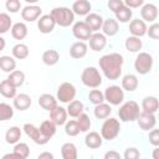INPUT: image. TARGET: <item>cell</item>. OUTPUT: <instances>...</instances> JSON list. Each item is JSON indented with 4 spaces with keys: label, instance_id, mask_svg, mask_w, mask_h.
<instances>
[{
    "label": "cell",
    "instance_id": "cell-24",
    "mask_svg": "<svg viewBox=\"0 0 159 159\" xmlns=\"http://www.w3.org/2000/svg\"><path fill=\"white\" fill-rule=\"evenodd\" d=\"M32 101H31V97L26 93H20V94H16L15 98H14V108L17 109V111H26L30 108Z\"/></svg>",
    "mask_w": 159,
    "mask_h": 159
},
{
    "label": "cell",
    "instance_id": "cell-32",
    "mask_svg": "<svg viewBox=\"0 0 159 159\" xmlns=\"http://www.w3.org/2000/svg\"><path fill=\"white\" fill-rule=\"evenodd\" d=\"M39 129H40V132H41V134H42L43 137H46L47 139H51V138L56 134L57 125H56L55 123H52L50 119H46V120H43V122L40 124Z\"/></svg>",
    "mask_w": 159,
    "mask_h": 159
},
{
    "label": "cell",
    "instance_id": "cell-19",
    "mask_svg": "<svg viewBox=\"0 0 159 159\" xmlns=\"http://www.w3.org/2000/svg\"><path fill=\"white\" fill-rule=\"evenodd\" d=\"M87 51H88V46H87L86 42L76 41L70 47V56L75 60H80V58H83L87 55Z\"/></svg>",
    "mask_w": 159,
    "mask_h": 159
},
{
    "label": "cell",
    "instance_id": "cell-49",
    "mask_svg": "<svg viewBox=\"0 0 159 159\" xmlns=\"http://www.w3.org/2000/svg\"><path fill=\"white\" fill-rule=\"evenodd\" d=\"M107 6H108V9L114 14V12H117L122 6H124V2H123V0H108Z\"/></svg>",
    "mask_w": 159,
    "mask_h": 159
},
{
    "label": "cell",
    "instance_id": "cell-6",
    "mask_svg": "<svg viewBox=\"0 0 159 159\" xmlns=\"http://www.w3.org/2000/svg\"><path fill=\"white\" fill-rule=\"evenodd\" d=\"M153 56L148 52H138L135 60H134V70L139 75H147L153 68Z\"/></svg>",
    "mask_w": 159,
    "mask_h": 159
},
{
    "label": "cell",
    "instance_id": "cell-52",
    "mask_svg": "<svg viewBox=\"0 0 159 159\" xmlns=\"http://www.w3.org/2000/svg\"><path fill=\"white\" fill-rule=\"evenodd\" d=\"M103 159H122V155L117 150H108L104 153Z\"/></svg>",
    "mask_w": 159,
    "mask_h": 159
},
{
    "label": "cell",
    "instance_id": "cell-42",
    "mask_svg": "<svg viewBox=\"0 0 159 159\" xmlns=\"http://www.w3.org/2000/svg\"><path fill=\"white\" fill-rule=\"evenodd\" d=\"M12 116H14V108L7 103L1 102L0 103V122L9 120L12 118Z\"/></svg>",
    "mask_w": 159,
    "mask_h": 159
},
{
    "label": "cell",
    "instance_id": "cell-48",
    "mask_svg": "<svg viewBox=\"0 0 159 159\" xmlns=\"http://www.w3.org/2000/svg\"><path fill=\"white\" fill-rule=\"evenodd\" d=\"M150 39L153 40H158L159 39V24L158 22H153L148 29H147V34Z\"/></svg>",
    "mask_w": 159,
    "mask_h": 159
},
{
    "label": "cell",
    "instance_id": "cell-2",
    "mask_svg": "<svg viewBox=\"0 0 159 159\" xmlns=\"http://www.w3.org/2000/svg\"><path fill=\"white\" fill-rule=\"evenodd\" d=\"M50 15L55 20L56 25H58L61 27H68L75 21V14L72 12V10L70 7H66V6L53 7L51 10Z\"/></svg>",
    "mask_w": 159,
    "mask_h": 159
},
{
    "label": "cell",
    "instance_id": "cell-38",
    "mask_svg": "<svg viewBox=\"0 0 159 159\" xmlns=\"http://www.w3.org/2000/svg\"><path fill=\"white\" fill-rule=\"evenodd\" d=\"M14 87H20V86H22L24 84V82H25V73L22 72V71H20V70H15V71H12L11 73H9V76H7V78H6Z\"/></svg>",
    "mask_w": 159,
    "mask_h": 159
},
{
    "label": "cell",
    "instance_id": "cell-1",
    "mask_svg": "<svg viewBox=\"0 0 159 159\" xmlns=\"http://www.w3.org/2000/svg\"><path fill=\"white\" fill-rule=\"evenodd\" d=\"M99 68L102 73L111 81H116L122 76V67L124 63V58L118 52H112L103 55L99 61Z\"/></svg>",
    "mask_w": 159,
    "mask_h": 159
},
{
    "label": "cell",
    "instance_id": "cell-17",
    "mask_svg": "<svg viewBox=\"0 0 159 159\" xmlns=\"http://www.w3.org/2000/svg\"><path fill=\"white\" fill-rule=\"evenodd\" d=\"M147 24L142 20V19H134V20H130L129 22V32H130V36H134V37H142L147 34Z\"/></svg>",
    "mask_w": 159,
    "mask_h": 159
},
{
    "label": "cell",
    "instance_id": "cell-11",
    "mask_svg": "<svg viewBox=\"0 0 159 159\" xmlns=\"http://www.w3.org/2000/svg\"><path fill=\"white\" fill-rule=\"evenodd\" d=\"M42 14V9L37 5H26L21 10V17L26 22H34L40 19Z\"/></svg>",
    "mask_w": 159,
    "mask_h": 159
},
{
    "label": "cell",
    "instance_id": "cell-47",
    "mask_svg": "<svg viewBox=\"0 0 159 159\" xmlns=\"http://www.w3.org/2000/svg\"><path fill=\"white\" fill-rule=\"evenodd\" d=\"M5 7L9 12L11 14H16L20 9H21V2L19 0H6L5 2Z\"/></svg>",
    "mask_w": 159,
    "mask_h": 159
},
{
    "label": "cell",
    "instance_id": "cell-23",
    "mask_svg": "<svg viewBox=\"0 0 159 159\" xmlns=\"http://www.w3.org/2000/svg\"><path fill=\"white\" fill-rule=\"evenodd\" d=\"M120 88L123 91H127V92H133L138 88V84H139V81H138V77L133 73H128L125 76H123L122 78V83H120Z\"/></svg>",
    "mask_w": 159,
    "mask_h": 159
},
{
    "label": "cell",
    "instance_id": "cell-53",
    "mask_svg": "<svg viewBox=\"0 0 159 159\" xmlns=\"http://www.w3.org/2000/svg\"><path fill=\"white\" fill-rule=\"evenodd\" d=\"M37 159H55V158H53V154L52 153H50V152H42V153L39 154Z\"/></svg>",
    "mask_w": 159,
    "mask_h": 159
},
{
    "label": "cell",
    "instance_id": "cell-10",
    "mask_svg": "<svg viewBox=\"0 0 159 159\" xmlns=\"http://www.w3.org/2000/svg\"><path fill=\"white\" fill-rule=\"evenodd\" d=\"M93 32L89 30V27L86 25V22L84 21H77V22H75L73 24V26H72V35L77 39V40H80V41H87L89 37H91V35H92Z\"/></svg>",
    "mask_w": 159,
    "mask_h": 159
},
{
    "label": "cell",
    "instance_id": "cell-22",
    "mask_svg": "<svg viewBox=\"0 0 159 159\" xmlns=\"http://www.w3.org/2000/svg\"><path fill=\"white\" fill-rule=\"evenodd\" d=\"M92 9V5L88 0H77L72 4V12L75 15H80V16H87L89 14Z\"/></svg>",
    "mask_w": 159,
    "mask_h": 159
},
{
    "label": "cell",
    "instance_id": "cell-44",
    "mask_svg": "<svg viewBox=\"0 0 159 159\" xmlns=\"http://www.w3.org/2000/svg\"><path fill=\"white\" fill-rule=\"evenodd\" d=\"M15 154H17L19 157H21L22 159H27L29 155H30V148L26 143H16L14 145V150H12Z\"/></svg>",
    "mask_w": 159,
    "mask_h": 159
},
{
    "label": "cell",
    "instance_id": "cell-40",
    "mask_svg": "<svg viewBox=\"0 0 159 159\" xmlns=\"http://www.w3.org/2000/svg\"><path fill=\"white\" fill-rule=\"evenodd\" d=\"M12 26V19L6 12H0V35L6 34L9 30H11Z\"/></svg>",
    "mask_w": 159,
    "mask_h": 159
},
{
    "label": "cell",
    "instance_id": "cell-12",
    "mask_svg": "<svg viewBox=\"0 0 159 159\" xmlns=\"http://www.w3.org/2000/svg\"><path fill=\"white\" fill-rule=\"evenodd\" d=\"M140 16L142 20L147 22H155L158 17V7L152 2H144V5L140 7Z\"/></svg>",
    "mask_w": 159,
    "mask_h": 159
},
{
    "label": "cell",
    "instance_id": "cell-30",
    "mask_svg": "<svg viewBox=\"0 0 159 159\" xmlns=\"http://www.w3.org/2000/svg\"><path fill=\"white\" fill-rule=\"evenodd\" d=\"M11 36L15 40H24L27 36V26L25 22H15L11 26Z\"/></svg>",
    "mask_w": 159,
    "mask_h": 159
},
{
    "label": "cell",
    "instance_id": "cell-29",
    "mask_svg": "<svg viewBox=\"0 0 159 159\" xmlns=\"http://www.w3.org/2000/svg\"><path fill=\"white\" fill-rule=\"evenodd\" d=\"M66 111H67V114H68L70 117H72V118H77V117H80V116L83 113V111H84V106H83V103H82L81 101H78V99H73L72 102L68 103Z\"/></svg>",
    "mask_w": 159,
    "mask_h": 159
},
{
    "label": "cell",
    "instance_id": "cell-27",
    "mask_svg": "<svg viewBox=\"0 0 159 159\" xmlns=\"http://www.w3.org/2000/svg\"><path fill=\"white\" fill-rule=\"evenodd\" d=\"M21 134H22V129L17 125H12L5 133V142L7 144H14L15 145L21 139Z\"/></svg>",
    "mask_w": 159,
    "mask_h": 159
},
{
    "label": "cell",
    "instance_id": "cell-7",
    "mask_svg": "<svg viewBox=\"0 0 159 159\" xmlns=\"http://www.w3.org/2000/svg\"><path fill=\"white\" fill-rule=\"evenodd\" d=\"M103 94H104V101L109 106H119L124 101V91L117 84L108 86L104 89Z\"/></svg>",
    "mask_w": 159,
    "mask_h": 159
},
{
    "label": "cell",
    "instance_id": "cell-43",
    "mask_svg": "<svg viewBox=\"0 0 159 159\" xmlns=\"http://www.w3.org/2000/svg\"><path fill=\"white\" fill-rule=\"evenodd\" d=\"M88 99L92 104L97 106V104H101V103H104V94L101 89H92L89 91L88 93Z\"/></svg>",
    "mask_w": 159,
    "mask_h": 159
},
{
    "label": "cell",
    "instance_id": "cell-46",
    "mask_svg": "<svg viewBox=\"0 0 159 159\" xmlns=\"http://www.w3.org/2000/svg\"><path fill=\"white\" fill-rule=\"evenodd\" d=\"M124 159H140V152L135 147H128L123 154Z\"/></svg>",
    "mask_w": 159,
    "mask_h": 159
},
{
    "label": "cell",
    "instance_id": "cell-54",
    "mask_svg": "<svg viewBox=\"0 0 159 159\" xmlns=\"http://www.w3.org/2000/svg\"><path fill=\"white\" fill-rule=\"evenodd\" d=\"M1 159H22V158L19 157L17 154H15V153L12 152V153H6V154H4V155L1 157Z\"/></svg>",
    "mask_w": 159,
    "mask_h": 159
},
{
    "label": "cell",
    "instance_id": "cell-41",
    "mask_svg": "<svg viewBox=\"0 0 159 159\" xmlns=\"http://www.w3.org/2000/svg\"><path fill=\"white\" fill-rule=\"evenodd\" d=\"M77 125L80 128V132H83V133H87L92 125V122H91V118L86 114V113H82L80 117H77Z\"/></svg>",
    "mask_w": 159,
    "mask_h": 159
},
{
    "label": "cell",
    "instance_id": "cell-50",
    "mask_svg": "<svg viewBox=\"0 0 159 159\" xmlns=\"http://www.w3.org/2000/svg\"><path fill=\"white\" fill-rule=\"evenodd\" d=\"M148 139H149V143L153 147H159V130L158 129H152L149 132Z\"/></svg>",
    "mask_w": 159,
    "mask_h": 159
},
{
    "label": "cell",
    "instance_id": "cell-9",
    "mask_svg": "<svg viewBox=\"0 0 159 159\" xmlns=\"http://www.w3.org/2000/svg\"><path fill=\"white\" fill-rule=\"evenodd\" d=\"M22 130L25 132V134L32 139V142H35L36 144H40V145H43V144H47L50 142V139H47L46 137H43L40 132V129L34 125L32 123H25L24 127H22Z\"/></svg>",
    "mask_w": 159,
    "mask_h": 159
},
{
    "label": "cell",
    "instance_id": "cell-14",
    "mask_svg": "<svg viewBox=\"0 0 159 159\" xmlns=\"http://www.w3.org/2000/svg\"><path fill=\"white\" fill-rule=\"evenodd\" d=\"M88 45H89V48L94 52L102 51L107 45V37L101 32H93L88 39Z\"/></svg>",
    "mask_w": 159,
    "mask_h": 159
},
{
    "label": "cell",
    "instance_id": "cell-36",
    "mask_svg": "<svg viewBox=\"0 0 159 159\" xmlns=\"http://www.w3.org/2000/svg\"><path fill=\"white\" fill-rule=\"evenodd\" d=\"M11 53H12V57L16 58V60H25L29 53H30V50H29V46L25 45V43H16L12 50H11Z\"/></svg>",
    "mask_w": 159,
    "mask_h": 159
},
{
    "label": "cell",
    "instance_id": "cell-4",
    "mask_svg": "<svg viewBox=\"0 0 159 159\" xmlns=\"http://www.w3.org/2000/svg\"><path fill=\"white\" fill-rule=\"evenodd\" d=\"M81 82L86 87L96 89L97 87H99L102 84V75L99 73L98 68H96L93 66H88V67L83 68V71L81 73Z\"/></svg>",
    "mask_w": 159,
    "mask_h": 159
},
{
    "label": "cell",
    "instance_id": "cell-3",
    "mask_svg": "<svg viewBox=\"0 0 159 159\" xmlns=\"http://www.w3.org/2000/svg\"><path fill=\"white\" fill-rule=\"evenodd\" d=\"M139 104L135 101H128L123 103L118 109V117L122 122H134L140 114Z\"/></svg>",
    "mask_w": 159,
    "mask_h": 159
},
{
    "label": "cell",
    "instance_id": "cell-51",
    "mask_svg": "<svg viewBox=\"0 0 159 159\" xmlns=\"http://www.w3.org/2000/svg\"><path fill=\"white\" fill-rule=\"evenodd\" d=\"M124 6H127L128 9H137V7H142L144 5V0H125L123 1Z\"/></svg>",
    "mask_w": 159,
    "mask_h": 159
},
{
    "label": "cell",
    "instance_id": "cell-56",
    "mask_svg": "<svg viewBox=\"0 0 159 159\" xmlns=\"http://www.w3.org/2000/svg\"><path fill=\"white\" fill-rule=\"evenodd\" d=\"M5 46H6V41L2 36H0V51H2L5 48Z\"/></svg>",
    "mask_w": 159,
    "mask_h": 159
},
{
    "label": "cell",
    "instance_id": "cell-39",
    "mask_svg": "<svg viewBox=\"0 0 159 159\" xmlns=\"http://www.w3.org/2000/svg\"><path fill=\"white\" fill-rule=\"evenodd\" d=\"M114 15H116L117 22L127 24V22H130L132 16H133V11L130 9H128L127 6H122L117 12H114Z\"/></svg>",
    "mask_w": 159,
    "mask_h": 159
},
{
    "label": "cell",
    "instance_id": "cell-28",
    "mask_svg": "<svg viewBox=\"0 0 159 159\" xmlns=\"http://www.w3.org/2000/svg\"><path fill=\"white\" fill-rule=\"evenodd\" d=\"M61 157L62 159H78L77 147L71 142L63 143L61 147Z\"/></svg>",
    "mask_w": 159,
    "mask_h": 159
},
{
    "label": "cell",
    "instance_id": "cell-25",
    "mask_svg": "<svg viewBox=\"0 0 159 159\" xmlns=\"http://www.w3.org/2000/svg\"><path fill=\"white\" fill-rule=\"evenodd\" d=\"M39 106H40L42 109L51 112V111H52L56 106H58V104H57V99H56L55 96H52V94H50V93H43V94H41V96L39 97Z\"/></svg>",
    "mask_w": 159,
    "mask_h": 159
},
{
    "label": "cell",
    "instance_id": "cell-34",
    "mask_svg": "<svg viewBox=\"0 0 159 159\" xmlns=\"http://www.w3.org/2000/svg\"><path fill=\"white\" fill-rule=\"evenodd\" d=\"M0 94L5 98H15V96L17 94V89L7 80H4L0 82Z\"/></svg>",
    "mask_w": 159,
    "mask_h": 159
},
{
    "label": "cell",
    "instance_id": "cell-21",
    "mask_svg": "<svg viewBox=\"0 0 159 159\" xmlns=\"http://www.w3.org/2000/svg\"><path fill=\"white\" fill-rule=\"evenodd\" d=\"M159 109V102L155 96H148L144 97L142 101V112L155 114Z\"/></svg>",
    "mask_w": 159,
    "mask_h": 159
},
{
    "label": "cell",
    "instance_id": "cell-26",
    "mask_svg": "<svg viewBox=\"0 0 159 159\" xmlns=\"http://www.w3.org/2000/svg\"><path fill=\"white\" fill-rule=\"evenodd\" d=\"M102 143L103 139L98 132H89L84 137V144L89 149H98L99 147H102Z\"/></svg>",
    "mask_w": 159,
    "mask_h": 159
},
{
    "label": "cell",
    "instance_id": "cell-35",
    "mask_svg": "<svg viewBox=\"0 0 159 159\" xmlns=\"http://www.w3.org/2000/svg\"><path fill=\"white\" fill-rule=\"evenodd\" d=\"M111 113H112V107L108 103H101L94 106L93 114L97 119H106L111 116Z\"/></svg>",
    "mask_w": 159,
    "mask_h": 159
},
{
    "label": "cell",
    "instance_id": "cell-20",
    "mask_svg": "<svg viewBox=\"0 0 159 159\" xmlns=\"http://www.w3.org/2000/svg\"><path fill=\"white\" fill-rule=\"evenodd\" d=\"M103 31V35L107 37H112V36H116L119 31V24L117 22L116 19H112V17H108L106 20H103V25H102V29Z\"/></svg>",
    "mask_w": 159,
    "mask_h": 159
},
{
    "label": "cell",
    "instance_id": "cell-18",
    "mask_svg": "<svg viewBox=\"0 0 159 159\" xmlns=\"http://www.w3.org/2000/svg\"><path fill=\"white\" fill-rule=\"evenodd\" d=\"M103 17L98 14H94V12H89L86 19H84V22L86 25L89 27V30L92 32H98L101 29H102V25H103Z\"/></svg>",
    "mask_w": 159,
    "mask_h": 159
},
{
    "label": "cell",
    "instance_id": "cell-45",
    "mask_svg": "<svg viewBox=\"0 0 159 159\" xmlns=\"http://www.w3.org/2000/svg\"><path fill=\"white\" fill-rule=\"evenodd\" d=\"M65 133L70 137H76L80 134V128L76 120H67L65 123Z\"/></svg>",
    "mask_w": 159,
    "mask_h": 159
},
{
    "label": "cell",
    "instance_id": "cell-8",
    "mask_svg": "<svg viewBox=\"0 0 159 159\" xmlns=\"http://www.w3.org/2000/svg\"><path fill=\"white\" fill-rule=\"evenodd\" d=\"M76 87L71 82H63L58 86L57 93H56V99L60 101L61 103H70L75 99L76 97Z\"/></svg>",
    "mask_w": 159,
    "mask_h": 159
},
{
    "label": "cell",
    "instance_id": "cell-16",
    "mask_svg": "<svg viewBox=\"0 0 159 159\" xmlns=\"http://www.w3.org/2000/svg\"><path fill=\"white\" fill-rule=\"evenodd\" d=\"M67 111L66 108L61 107V106H56L51 112H50V120L52 123H55L57 127L58 125H65V123L67 122Z\"/></svg>",
    "mask_w": 159,
    "mask_h": 159
},
{
    "label": "cell",
    "instance_id": "cell-55",
    "mask_svg": "<svg viewBox=\"0 0 159 159\" xmlns=\"http://www.w3.org/2000/svg\"><path fill=\"white\" fill-rule=\"evenodd\" d=\"M152 155H153V159H159V148L158 147H154Z\"/></svg>",
    "mask_w": 159,
    "mask_h": 159
},
{
    "label": "cell",
    "instance_id": "cell-13",
    "mask_svg": "<svg viewBox=\"0 0 159 159\" xmlns=\"http://www.w3.org/2000/svg\"><path fill=\"white\" fill-rule=\"evenodd\" d=\"M137 123H138L140 129L152 130L157 125V117H155V114H152V113L140 112V114H139V117L137 119Z\"/></svg>",
    "mask_w": 159,
    "mask_h": 159
},
{
    "label": "cell",
    "instance_id": "cell-37",
    "mask_svg": "<svg viewBox=\"0 0 159 159\" xmlns=\"http://www.w3.org/2000/svg\"><path fill=\"white\" fill-rule=\"evenodd\" d=\"M60 61V53L56 50H46L42 53V62L46 66H55Z\"/></svg>",
    "mask_w": 159,
    "mask_h": 159
},
{
    "label": "cell",
    "instance_id": "cell-15",
    "mask_svg": "<svg viewBox=\"0 0 159 159\" xmlns=\"http://www.w3.org/2000/svg\"><path fill=\"white\" fill-rule=\"evenodd\" d=\"M55 26H56V22L50 14L41 15L40 19L37 20V29L40 30L41 34H51Z\"/></svg>",
    "mask_w": 159,
    "mask_h": 159
},
{
    "label": "cell",
    "instance_id": "cell-33",
    "mask_svg": "<svg viewBox=\"0 0 159 159\" xmlns=\"http://www.w3.org/2000/svg\"><path fill=\"white\" fill-rule=\"evenodd\" d=\"M15 68H16V61L14 57L7 55L0 56V70L2 72L11 73L12 71H15Z\"/></svg>",
    "mask_w": 159,
    "mask_h": 159
},
{
    "label": "cell",
    "instance_id": "cell-5",
    "mask_svg": "<svg viewBox=\"0 0 159 159\" xmlns=\"http://www.w3.org/2000/svg\"><path fill=\"white\" fill-rule=\"evenodd\" d=\"M120 132V122L117 118L108 117L104 119L102 127H101V137L104 140H113L118 137Z\"/></svg>",
    "mask_w": 159,
    "mask_h": 159
},
{
    "label": "cell",
    "instance_id": "cell-31",
    "mask_svg": "<svg viewBox=\"0 0 159 159\" xmlns=\"http://www.w3.org/2000/svg\"><path fill=\"white\" fill-rule=\"evenodd\" d=\"M124 46H125V50L129 51V52H132V53L140 52V50H142V47H143V41H142L139 37L128 36V37L125 39Z\"/></svg>",
    "mask_w": 159,
    "mask_h": 159
}]
</instances>
